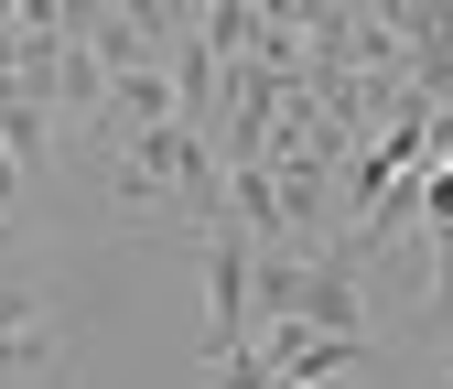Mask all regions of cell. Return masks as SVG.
<instances>
[{"label": "cell", "instance_id": "1", "mask_svg": "<svg viewBox=\"0 0 453 389\" xmlns=\"http://www.w3.org/2000/svg\"><path fill=\"white\" fill-rule=\"evenodd\" d=\"M195 260H205V378H259V314H249V260L259 238L238 216H205L195 228Z\"/></svg>", "mask_w": 453, "mask_h": 389}, {"label": "cell", "instance_id": "2", "mask_svg": "<svg viewBox=\"0 0 453 389\" xmlns=\"http://www.w3.org/2000/svg\"><path fill=\"white\" fill-rule=\"evenodd\" d=\"M65 346H54V324H0V389L12 378H54Z\"/></svg>", "mask_w": 453, "mask_h": 389}, {"label": "cell", "instance_id": "3", "mask_svg": "<svg viewBox=\"0 0 453 389\" xmlns=\"http://www.w3.org/2000/svg\"><path fill=\"white\" fill-rule=\"evenodd\" d=\"M22 195H33V162H22L12 141H0V216H22Z\"/></svg>", "mask_w": 453, "mask_h": 389}, {"label": "cell", "instance_id": "4", "mask_svg": "<svg viewBox=\"0 0 453 389\" xmlns=\"http://www.w3.org/2000/svg\"><path fill=\"white\" fill-rule=\"evenodd\" d=\"M0 270H33L22 260V216H0Z\"/></svg>", "mask_w": 453, "mask_h": 389}]
</instances>
